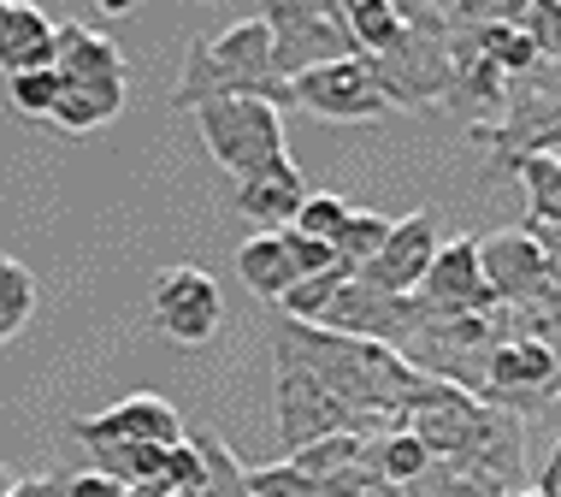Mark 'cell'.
<instances>
[{
	"mask_svg": "<svg viewBox=\"0 0 561 497\" xmlns=\"http://www.w3.org/2000/svg\"><path fill=\"white\" fill-rule=\"evenodd\" d=\"M385 237H390V219L385 214H373V207H348V219L337 225V237H331V249H337V261L343 267H367L378 249H385Z\"/></svg>",
	"mask_w": 561,
	"mask_h": 497,
	"instance_id": "cell-23",
	"label": "cell"
},
{
	"mask_svg": "<svg viewBox=\"0 0 561 497\" xmlns=\"http://www.w3.org/2000/svg\"><path fill=\"white\" fill-rule=\"evenodd\" d=\"M154 326L172 343H184V350H202L225 326V296H219L214 273H202V267H165L154 284Z\"/></svg>",
	"mask_w": 561,
	"mask_h": 497,
	"instance_id": "cell-8",
	"label": "cell"
},
{
	"mask_svg": "<svg viewBox=\"0 0 561 497\" xmlns=\"http://www.w3.org/2000/svg\"><path fill=\"white\" fill-rule=\"evenodd\" d=\"M437 244H444V237H437V219L426 214V207L408 214V219H390L385 249L360 267V279L378 284V291H390V296H414L420 279H426V267H432V255H437Z\"/></svg>",
	"mask_w": 561,
	"mask_h": 497,
	"instance_id": "cell-12",
	"label": "cell"
},
{
	"mask_svg": "<svg viewBox=\"0 0 561 497\" xmlns=\"http://www.w3.org/2000/svg\"><path fill=\"white\" fill-rule=\"evenodd\" d=\"M367 71H373V83H378V95H385L390 113H420V108H432V101H444L449 83H455L444 42L414 36V30H402V36L390 42L385 54H373Z\"/></svg>",
	"mask_w": 561,
	"mask_h": 497,
	"instance_id": "cell-5",
	"label": "cell"
},
{
	"mask_svg": "<svg viewBox=\"0 0 561 497\" xmlns=\"http://www.w3.org/2000/svg\"><path fill=\"white\" fill-rule=\"evenodd\" d=\"M66 497H125V486H113L101 474H66Z\"/></svg>",
	"mask_w": 561,
	"mask_h": 497,
	"instance_id": "cell-29",
	"label": "cell"
},
{
	"mask_svg": "<svg viewBox=\"0 0 561 497\" xmlns=\"http://www.w3.org/2000/svg\"><path fill=\"white\" fill-rule=\"evenodd\" d=\"M54 71L59 83H101V78H125V54L113 48V36L89 24H54Z\"/></svg>",
	"mask_w": 561,
	"mask_h": 497,
	"instance_id": "cell-15",
	"label": "cell"
},
{
	"mask_svg": "<svg viewBox=\"0 0 561 497\" xmlns=\"http://www.w3.org/2000/svg\"><path fill=\"white\" fill-rule=\"evenodd\" d=\"M125 113V78H101V83H66L48 113L54 131H66V137H83V131L107 125V118Z\"/></svg>",
	"mask_w": 561,
	"mask_h": 497,
	"instance_id": "cell-16",
	"label": "cell"
},
{
	"mask_svg": "<svg viewBox=\"0 0 561 497\" xmlns=\"http://www.w3.org/2000/svg\"><path fill=\"white\" fill-rule=\"evenodd\" d=\"M508 172L526 178L533 219H561V160H556V155H526V160H514Z\"/></svg>",
	"mask_w": 561,
	"mask_h": 497,
	"instance_id": "cell-24",
	"label": "cell"
},
{
	"mask_svg": "<svg viewBox=\"0 0 561 497\" xmlns=\"http://www.w3.org/2000/svg\"><path fill=\"white\" fill-rule=\"evenodd\" d=\"M261 24L272 42V78L278 83H290L313 66H331V59H360L348 48L331 0H272V7H261Z\"/></svg>",
	"mask_w": 561,
	"mask_h": 497,
	"instance_id": "cell-2",
	"label": "cell"
},
{
	"mask_svg": "<svg viewBox=\"0 0 561 497\" xmlns=\"http://www.w3.org/2000/svg\"><path fill=\"white\" fill-rule=\"evenodd\" d=\"M479 273L491 284L496 308H550L556 314V273L561 261H550L526 231H491L479 237Z\"/></svg>",
	"mask_w": 561,
	"mask_h": 497,
	"instance_id": "cell-6",
	"label": "cell"
},
{
	"mask_svg": "<svg viewBox=\"0 0 561 497\" xmlns=\"http://www.w3.org/2000/svg\"><path fill=\"white\" fill-rule=\"evenodd\" d=\"M30 314H36V273L19 255H0V350L30 326Z\"/></svg>",
	"mask_w": 561,
	"mask_h": 497,
	"instance_id": "cell-22",
	"label": "cell"
},
{
	"mask_svg": "<svg viewBox=\"0 0 561 497\" xmlns=\"http://www.w3.org/2000/svg\"><path fill=\"white\" fill-rule=\"evenodd\" d=\"M556 12H561L556 0H538V7H520V19H514L526 36H533V48H538L543 66H556Z\"/></svg>",
	"mask_w": 561,
	"mask_h": 497,
	"instance_id": "cell-28",
	"label": "cell"
},
{
	"mask_svg": "<svg viewBox=\"0 0 561 497\" xmlns=\"http://www.w3.org/2000/svg\"><path fill=\"white\" fill-rule=\"evenodd\" d=\"M195 125H202V148L237 184L284 155V113L266 108V101H249V95L207 101V108H195Z\"/></svg>",
	"mask_w": 561,
	"mask_h": 497,
	"instance_id": "cell-3",
	"label": "cell"
},
{
	"mask_svg": "<svg viewBox=\"0 0 561 497\" xmlns=\"http://www.w3.org/2000/svg\"><path fill=\"white\" fill-rule=\"evenodd\" d=\"M284 89H290V108H308L313 118H337V125H378V118H390L367 59H331V66H313L301 78H290Z\"/></svg>",
	"mask_w": 561,
	"mask_h": 497,
	"instance_id": "cell-7",
	"label": "cell"
},
{
	"mask_svg": "<svg viewBox=\"0 0 561 497\" xmlns=\"http://www.w3.org/2000/svg\"><path fill=\"white\" fill-rule=\"evenodd\" d=\"M414 296L432 308V320H449V314H491L496 296L479 273V237H449V244H437Z\"/></svg>",
	"mask_w": 561,
	"mask_h": 497,
	"instance_id": "cell-10",
	"label": "cell"
},
{
	"mask_svg": "<svg viewBox=\"0 0 561 497\" xmlns=\"http://www.w3.org/2000/svg\"><path fill=\"white\" fill-rule=\"evenodd\" d=\"M272 368H278V450L290 456V450L313 444V439H331V432H355V439H378V427L367 415L343 409L331 391L313 380L301 361H290L284 350H272ZM278 456V462H284Z\"/></svg>",
	"mask_w": 561,
	"mask_h": 497,
	"instance_id": "cell-4",
	"label": "cell"
},
{
	"mask_svg": "<svg viewBox=\"0 0 561 497\" xmlns=\"http://www.w3.org/2000/svg\"><path fill=\"white\" fill-rule=\"evenodd\" d=\"M0 71H7V78L54 71V19L42 7L7 0V19H0Z\"/></svg>",
	"mask_w": 561,
	"mask_h": 497,
	"instance_id": "cell-14",
	"label": "cell"
},
{
	"mask_svg": "<svg viewBox=\"0 0 561 497\" xmlns=\"http://www.w3.org/2000/svg\"><path fill=\"white\" fill-rule=\"evenodd\" d=\"M343 219H348V202H343V195H331V190H308V202L296 207V219L284 225V231L313 237V244H331Z\"/></svg>",
	"mask_w": 561,
	"mask_h": 497,
	"instance_id": "cell-25",
	"label": "cell"
},
{
	"mask_svg": "<svg viewBox=\"0 0 561 497\" xmlns=\"http://www.w3.org/2000/svg\"><path fill=\"white\" fill-rule=\"evenodd\" d=\"M71 439L89 444H154V450H172L184 444V415L172 409L165 397H154V391H136V397L113 403V409L101 415H78L71 420Z\"/></svg>",
	"mask_w": 561,
	"mask_h": 497,
	"instance_id": "cell-9",
	"label": "cell"
},
{
	"mask_svg": "<svg viewBox=\"0 0 561 497\" xmlns=\"http://www.w3.org/2000/svg\"><path fill=\"white\" fill-rule=\"evenodd\" d=\"M533 497H561V468H556V456L538 468V479H533Z\"/></svg>",
	"mask_w": 561,
	"mask_h": 497,
	"instance_id": "cell-30",
	"label": "cell"
},
{
	"mask_svg": "<svg viewBox=\"0 0 561 497\" xmlns=\"http://www.w3.org/2000/svg\"><path fill=\"white\" fill-rule=\"evenodd\" d=\"M0 19H7V0H0Z\"/></svg>",
	"mask_w": 561,
	"mask_h": 497,
	"instance_id": "cell-31",
	"label": "cell"
},
{
	"mask_svg": "<svg viewBox=\"0 0 561 497\" xmlns=\"http://www.w3.org/2000/svg\"><path fill=\"white\" fill-rule=\"evenodd\" d=\"M331 7H337V24H343L348 48H355L360 59L385 54L390 42L402 36V24H397V7H390V0H331Z\"/></svg>",
	"mask_w": 561,
	"mask_h": 497,
	"instance_id": "cell-18",
	"label": "cell"
},
{
	"mask_svg": "<svg viewBox=\"0 0 561 497\" xmlns=\"http://www.w3.org/2000/svg\"><path fill=\"white\" fill-rule=\"evenodd\" d=\"M301 202H308V178H301V166L290 155H278L272 166H261L254 178H242L237 195H231L237 214L254 219V225H266V231H284V225L296 219Z\"/></svg>",
	"mask_w": 561,
	"mask_h": 497,
	"instance_id": "cell-13",
	"label": "cell"
},
{
	"mask_svg": "<svg viewBox=\"0 0 561 497\" xmlns=\"http://www.w3.org/2000/svg\"><path fill=\"white\" fill-rule=\"evenodd\" d=\"M367 456V439H355V432H331V439H313V444H301L290 450V468L301 479H313V486H325L331 474H343V468H355V462Z\"/></svg>",
	"mask_w": 561,
	"mask_h": 497,
	"instance_id": "cell-21",
	"label": "cell"
},
{
	"mask_svg": "<svg viewBox=\"0 0 561 497\" xmlns=\"http://www.w3.org/2000/svg\"><path fill=\"white\" fill-rule=\"evenodd\" d=\"M348 279H355V267H343V261H337V267H325V273H313V279H296V284H290V291H284L272 308H278V320L320 326V314L331 308V296H337Z\"/></svg>",
	"mask_w": 561,
	"mask_h": 497,
	"instance_id": "cell-20",
	"label": "cell"
},
{
	"mask_svg": "<svg viewBox=\"0 0 561 497\" xmlns=\"http://www.w3.org/2000/svg\"><path fill=\"white\" fill-rule=\"evenodd\" d=\"M367 468L385 479V486L408 492L420 474L432 468V456H426V444H420L414 432L402 427V432H385V439H373V444H367Z\"/></svg>",
	"mask_w": 561,
	"mask_h": 497,
	"instance_id": "cell-19",
	"label": "cell"
},
{
	"mask_svg": "<svg viewBox=\"0 0 561 497\" xmlns=\"http://www.w3.org/2000/svg\"><path fill=\"white\" fill-rule=\"evenodd\" d=\"M266 101V108H290V89L272 78V42L261 19H237L219 36H195L184 48L172 108H207V101Z\"/></svg>",
	"mask_w": 561,
	"mask_h": 497,
	"instance_id": "cell-1",
	"label": "cell"
},
{
	"mask_svg": "<svg viewBox=\"0 0 561 497\" xmlns=\"http://www.w3.org/2000/svg\"><path fill=\"white\" fill-rule=\"evenodd\" d=\"M473 143L491 148V172H508L514 160L526 155H556L561 143V113H556V89H533V95L514 101V113L503 118V125H473Z\"/></svg>",
	"mask_w": 561,
	"mask_h": 497,
	"instance_id": "cell-11",
	"label": "cell"
},
{
	"mask_svg": "<svg viewBox=\"0 0 561 497\" xmlns=\"http://www.w3.org/2000/svg\"><path fill=\"white\" fill-rule=\"evenodd\" d=\"M237 279L249 284L254 296L278 303V296L296 284V273H290V255H284V237H278V231H254L249 244L237 249Z\"/></svg>",
	"mask_w": 561,
	"mask_h": 497,
	"instance_id": "cell-17",
	"label": "cell"
},
{
	"mask_svg": "<svg viewBox=\"0 0 561 497\" xmlns=\"http://www.w3.org/2000/svg\"><path fill=\"white\" fill-rule=\"evenodd\" d=\"M12 83V113H24V118H48L54 113V101H59V71H24V78H7Z\"/></svg>",
	"mask_w": 561,
	"mask_h": 497,
	"instance_id": "cell-26",
	"label": "cell"
},
{
	"mask_svg": "<svg viewBox=\"0 0 561 497\" xmlns=\"http://www.w3.org/2000/svg\"><path fill=\"white\" fill-rule=\"evenodd\" d=\"M284 237V255H290V273L296 279H313L325 267H337V249L331 244H313V237H296V231H278Z\"/></svg>",
	"mask_w": 561,
	"mask_h": 497,
	"instance_id": "cell-27",
	"label": "cell"
}]
</instances>
